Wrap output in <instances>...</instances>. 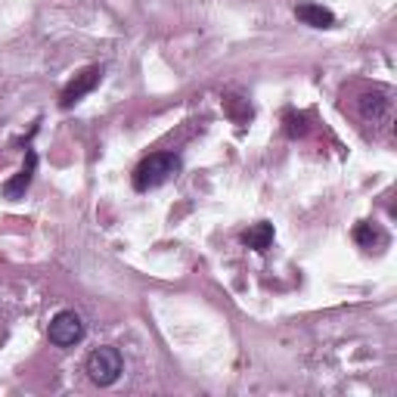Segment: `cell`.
Returning a JSON list of instances; mask_svg holds the SVG:
<instances>
[{"label":"cell","mask_w":397,"mask_h":397,"mask_svg":"<svg viewBox=\"0 0 397 397\" xmlns=\"http://www.w3.org/2000/svg\"><path fill=\"white\" fill-rule=\"evenodd\" d=\"M81 339H84V320L75 310H59L50 320V342L59 344V348H72Z\"/></svg>","instance_id":"cell-3"},{"label":"cell","mask_w":397,"mask_h":397,"mask_svg":"<svg viewBox=\"0 0 397 397\" xmlns=\"http://www.w3.org/2000/svg\"><path fill=\"white\" fill-rule=\"evenodd\" d=\"M295 16L304 22V25H310V28H332V22H335V16L326 10V6H320V4H301V6H295Z\"/></svg>","instance_id":"cell-6"},{"label":"cell","mask_w":397,"mask_h":397,"mask_svg":"<svg viewBox=\"0 0 397 397\" xmlns=\"http://www.w3.org/2000/svg\"><path fill=\"white\" fill-rule=\"evenodd\" d=\"M35 168H38V156H35V152H28V156H25V168L13 177V180H6V187H4L6 196H10V199H19L22 192L31 187V177H35Z\"/></svg>","instance_id":"cell-5"},{"label":"cell","mask_w":397,"mask_h":397,"mask_svg":"<svg viewBox=\"0 0 397 397\" xmlns=\"http://www.w3.org/2000/svg\"><path fill=\"white\" fill-rule=\"evenodd\" d=\"M177 171H180V158H177L174 152H156V156L143 158L137 165V171H134V187L140 192L156 190V187H162L165 180H171Z\"/></svg>","instance_id":"cell-1"},{"label":"cell","mask_w":397,"mask_h":397,"mask_svg":"<svg viewBox=\"0 0 397 397\" xmlns=\"http://www.w3.org/2000/svg\"><path fill=\"white\" fill-rule=\"evenodd\" d=\"M354 239H357L363 249H373V246H385L388 236L379 230V227H373V224H360L357 230H354Z\"/></svg>","instance_id":"cell-8"},{"label":"cell","mask_w":397,"mask_h":397,"mask_svg":"<svg viewBox=\"0 0 397 397\" xmlns=\"http://www.w3.org/2000/svg\"><path fill=\"white\" fill-rule=\"evenodd\" d=\"M242 242H246L249 249H255V251H267L270 242H273V227L270 224H255L251 230H246Z\"/></svg>","instance_id":"cell-7"},{"label":"cell","mask_w":397,"mask_h":397,"mask_svg":"<svg viewBox=\"0 0 397 397\" xmlns=\"http://www.w3.org/2000/svg\"><path fill=\"white\" fill-rule=\"evenodd\" d=\"M99 78H103V69H97V65H94V69H87V72H81L78 78H75V81L69 84V87L62 90V106L69 109V106L78 103L81 97H87L90 90H94L97 84H99Z\"/></svg>","instance_id":"cell-4"},{"label":"cell","mask_w":397,"mask_h":397,"mask_svg":"<svg viewBox=\"0 0 397 397\" xmlns=\"http://www.w3.org/2000/svg\"><path fill=\"white\" fill-rule=\"evenodd\" d=\"M121 369H124V360L118 354V348H97L87 357V376L97 385H112L121 376Z\"/></svg>","instance_id":"cell-2"}]
</instances>
